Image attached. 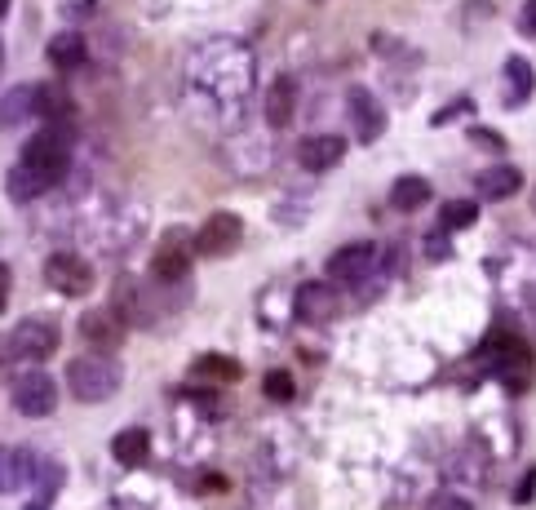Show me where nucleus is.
<instances>
[{
  "label": "nucleus",
  "mask_w": 536,
  "mask_h": 510,
  "mask_svg": "<svg viewBox=\"0 0 536 510\" xmlns=\"http://www.w3.org/2000/svg\"><path fill=\"white\" fill-rule=\"evenodd\" d=\"M191 89L222 111H244V98L253 94V54L240 40H209L191 58Z\"/></svg>",
  "instance_id": "1"
},
{
  "label": "nucleus",
  "mask_w": 536,
  "mask_h": 510,
  "mask_svg": "<svg viewBox=\"0 0 536 510\" xmlns=\"http://www.w3.org/2000/svg\"><path fill=\"white\" fill-rule=\"evenodd\" d=\"M67 160H71V138L58 125L32 134L27 147H23V156H18V165L9 169V178H5L9 200L27 204V200L45 196V191H54L67 173Z\"/></svg>",
  "instance_id": "2"
},
{
  "label": "nucleus",
  "mask_w": 536,
  "mask_h": 510,
  "mask_svg": "<svg viewBox=\"0 0 536 510\" xmlns=\"http://www.w3.org/2000/svg\"><path fill=\"white\" fill-rule=\"evenodd\" d=\"M67 391L76 395L80 404H102L120 391V364L116 355L107 351H89V355H76L67 364Z\"/></svg>",
  "instance_id": "3"
},
{
  "label": "nucleus",
  "mask_w": 536,
  "mask_h": 510,
  "mask_svg": "<svg viewBox=\"0 0 536 510\" xmlns=\"http://www.w3.org/2000/svg\"><path fill=\"white\" fill-rule=\"evenodd\" d=\"M58 342H63V329L49 315H27V320L14 324V333L5 338L9 360H27V364H45L49 355H58Z\"/></svg>",
  "instance_id": "4"
},
{
  "label": "nucleus",
  "mask_w": 536,
  "mask_h": 510,
  "mask_svg": "<svg viewBox=\"0 0 536 510\" xmlns=\"http://www.w3.org/2000/svg\"><path fill=\"white\" fill-rule=\"evenodd\" d=\"M474 360L488 364L492 377H501L510 391H523L532 382V351L519 338H488V346Z\"/></svg>",
  "instance_id": "5"
},
{
  "label": "nucleus",
  "mask_w": 536,
  "mask_h": 510,
  "mask_svg": "<svg viewBox=\"0 0 536 510\" xmlns=\"http://www.w3.org/2000/svg\"><path fill=\"white\" fill-rule=\"evenodd\" d=\"M240 240H244V222H240V213H209L204 218V227L195 231V253L200 258H231L235 249H240Z\"/></svg>",
  "instance_id": "6"
},
{
  "label": "nucleus",
  "mask_w": 536,
  "mask_h": 510,
  "mask_svg": "<svg viewBox=\"0 0 536 510\" xmlns=\"http://www.w3.org/2000/svg\"><path fill=\"white\" fill-rule=\"evenodd\" d=\"M9 400H14V408L23 417H49L58 408V382L49 373H23V377H14V391H9Z\"/></svg>",
  "instance_id": "7"
},
{
  "label": "nucleus",
  "mask_w": 536,
  "mask_h": 510,
  "mask_svg": "<svg viewBox=\"0 0 536 510\" xmlns=\"http://www.w3.org/2000/svg\"><path fill=\"white\" fill-rule=\"evenodd\" d=\"M381 271V249L377 244H346L328 258V280L333 284H364Z\"/></svg>",
  "instance_id": "8"
},
{
  "label": "nucleus",
  "mask_w": 536,
  "mask_h": 510,
  "mask_svg": "<svg viewBox=\"0 0 536 510\" xmlns=\"http://www.w3.org/2000/svg\"><path fill=\"white\" fill-rule=\"evenodd\" d=\"M45 284L63 298H85L94 289V267H89L80 253H54L45 262Z\"/></svg>",
  "instance_id": "9"
},
{
  "label": "nucleus",
  "mask_w": 536,
  "mask_h": 510,
  "mask_svg": "<svg viewBox=\"0 0 536 510\" xmlns=\"http://www.w3.org/2000/svg\"><path fill=\"white\" fill-rule=\"evenodd\" d=\"M346 116H350V129H355L359 142H377L386 134V107L373 89L364 85H350L346 89Z\"/></svg>",
  "instance_id": "10"
},
{
  "label": "nucleus",
  "mask_w": 536,
  "mask_h": 510,
  "mask_svg": "<svg viewBox=\"0 0 536 510\" xmlns=\"http://www.w3.org/2000/svg\"><path fill=\"white\" fill-rule=\"evenodd\" d=\"M342 306H346V298H342V289H337L333 280H311V284L297 289V320H306V324L337 320Z\"/></svg>",
  "instance_id": "11"
},
{
  "label": "nucleus",
  "mask_w": 536,
  "mask_h": 510,
  "mask_svg": "<svg viewBox=\"0 0 536 510\" xmlns=\"http://www.w3.org/2000/svg\"><path fill=\"white\" fill-rule=\"evenodd\" d=\"M191 258H195V240H187V231H169V236L160 240L156 258H151V275H156L160 284H178V280H187Z\"/></svg>",
  "instance_id": "12"
},
{
  "label": "nucleus",
  "mask_w": 536,
  "mask_h": 510,
  "mask_svg": "<svg viewBox=\"0 0 536 510\" xmlns=\"http://www.w3.org/2000/svg\"><path fill=\"white\" fill-rule=\"evenodd\" d=\"M129 324L120 320L116 306H94V311L80 315V338H85L94 351H120V342H125Z\"/></svg>",
  "instance_id": "13"
},
{
  "label": "nucleus",
  "mask_w": 536,
  "mask_h": 510,
  "mask_svg": "<svg viewBox=\"0 0 536 510\" xmlns=\"http://www.w3.org/2000/svg\"><path fill=\"white\" fill-rule=\"evenodd\" d=\"M40 471V457L32 448H18V444H0V493H18L27 488Z\"/></svg>",
  "instance_id": "14"
},
{
  "label": "nucleus",
  "mask_w": 536,
  "mask_h": 510,
  "mask_svg": "<svg viewBox=\"0 0 536 510\" xmlns=\"http://www.w3.org/2000/svg\"><path fill=\"white\" fill-rule=\"evenodd\" d=\"M342 156H346V138H337V134H311V138H302V147H297V165L311 169V173L342 165Z\"/></svg>",
  "instance_id": "15"
},
{
  "label": "nucleus",
  "mask_w": 536,
  "mask_h": 510,
  "mask_svg": "<svg viewBox=\"0 0 536 510\" xmlns=\"http://www.w3.org/2000/svg\"><path fill=\"white\" fill-rule=\"evenodd\" d=\"M27 116H40V85H14L0 94V129L27 125Z\"/></svg>",
  "instance_id": "16"
},
{
  "label": "nucleus",
  "mask_w": 536,
  "mask_h": 510,
  "mask_svg": "<svg viewBox=\"0 0 536 510\" xmlns=\"http://www.w3.org/2000/svg\"><path fill=\"white\" fill-rule=\"evenodd\" d=\"M297 111V80L293 76H275V85L266 89V125L271 129H288Z\"/></svg>",
  "instance_id": "17"
},
{
  "label": "nucleus",
  "mask_w": 536,
  "mask_h": 510,
  "mask_svg": "<svg viewBox=\"0 0 536 510\" xmlns=\"http://www.w3.org/2000/svg\"><path fill=\"white\" fill-rule=\"evenodd\" d=\"M519 187H523V173L514 165H488L474 178V191H479L483 200H510Z\"/></svg>",
  "instance_id": "18"
},
{
  "label": "nucleus",
  "mask_w": 536,
  "mask_h": 510,
  "mask_svg": "<svg viewBox=\"0 0 536 510\" xmlns=\"http://www.w3.org/2000/svg\"><path fill=\"white\" fill-rule=\"evenodd\" d=\"M430 196H435V187H430L421 173H404V178L390 187V209L395 213H417V209H426Z\"/></svg>",
  "instance_id": "19"
},
{
  "label": "nucleus",
  "mask_w": 536,
  "mask_h": 510,
  "mask_svg": "<svg viewBox=\"0 0 536 510\" xmlns=\"http://www.w3.org/2000/svg\"><path fill=\"white\" fill-rule=\"evenodd\" d=\"M27 488H32V497H27L23 510H54L58 493H63V466H58V462H40V471H36V479Z\"/></svg>",
  "instance_id": "20"
},
{
  "label": "nucleus",
  "mask_w": 536,
  "mask_h": 510,
  "mask_svg": "<svg viewBox=\"0 0 536 510\" xmlns=\"http://www.w3.org/2000/svg\"><path fill=\"white\" fill-rule=\"evenodd\" d=\"M536 89V71L528 58H505V107H523Z\"/></svg>",
  "instance_id": "21"
},
{
  "label": "nucleus",
  "mask_w": 536,
  "mask_h": 510,
  "mask_svg": "<svg viewBox=\"0 0 536 510\" xmlns=\"http://www.w3.org/2000/svg\"><path fill=\"white\" fill-rule=\"evenodd\" d=\"M111 453H116L120 466H142L151 453V435L142 431V426H129V431H120L116 440H111Z\"/></svg>",
  "instance_id": "22"
},
{
  "label": "nucleus",
  "mask_w": 536,
  "mask_h": 510,
  "mask_svg": "<svg viewBox=\"0 0 536 510\" xmlns=\"http://www.w3.org/2000/svg\"><path fill=\"white\" fill-rule=\"evenodd\" d=\"M45 54H49V63H54L58 71H76L80 63H85L89 49H85V40H80L76 32H58L54 40H49Z\"/></svg>",
  "instance_id": "23"
},
{
  "label": "nucleus",
  "mask_w": 536,
  "mask_h": 510,
  "mask_svg": "<svg viewBox=\"0 0 536 510\" xmlns=\"http://www.w3.org/2000/svg\"><path fill=\"white\" fill-rule=\"evenodd\" d=\"M191 373L200 377V382H235V377H244L240 360H231V355H200V360L191 364Z\"/></svg>",
  "instance_id": "24"
},
{
  "label": "nucleus",
  "mask_w": 536,
  "mask_h": 510,
  "mask_svg": "<svg viewBox=\"0 0 536 510\" xmlns=\"http://www.w3.org/2000/svg\"><path fill=\"white\" fill-rule=\"evenodd\" d=\"M479 222V204L474 200H448L439 209V227L443 231H466V227H474Z\"/></svg>",
  "instance_id": "25"
},
{
  "label": "nucleus",
  "mask_w": 536,
  "mask_h": 510,
  "mask_svg": "<svg viewBox=\"0 0 536 510\" xmlns=\"http://www.w3.org/2000/svg\"><path fill=\"white\" fill-rule=\"evenodd\" d=\"M262 391H266V395H271V400H280V404H288V400H293V391H297V386H293V377H288V373H266Z\"/></svg>",
  "instance_id": "26"
},
{
  "label": "nucleus",
  "mask_w": 536,
  "mask_h": 510,
  "mask_svg": "<svg viewBox=\"0 0 536 510\" xmlns=\"http://www.w3.org/2000/svg\"><path fill=\"white\" fill-rule=\"evenodd\" d=\"M421 249H426V258H448L452 253V244H448V231L443 227H435V231H426V240H421Z\"/></svg>",
  "instance_id": "27"
},
{
  "label": "nucleus",
  "mask_w": 536,
  "mask_h": 510,
  "mask_svg": "<svg viewBox=\"0 0 536 510\" xmlns=\"http://www.w3.org/2000/svg\"><path fill=\"white\" fill-rule=\"evenodd\" d=\"M426 510H474V506H470L461 493H435V497H430V506H426Z\"/></svg>",
  "instance_id": "28"
},
{
  "label": "nucleus",
  "mask_w": 536,
  "mask_h": 510,
  "mask_svg": "<svg viewBox=\"0 0 536 510\" xmlns=\"http://www.w3.org/2000/svg\"><path fill=\"white\" fill-rule=\"evenodd\" d=\"M519 32L536 40V0H523V9H519Z\"/></svg>",
  "instance_id": "29"
},
{
  "label": "nucleus",
  "mask_w": 536,
  "mask_h": 510,
  "mask_svg": "<svg viewBox=\"0 0 536 510\" xmlns=\"http://www.w3.org/2000/svg\"><path fill=\"white\" fill-rule=\"evenodd\" d=\"M532 493H536V466H532L528 475H523V484L514 488V502H519V506H523V502H532Z\"/></svg>",
  "instance_id": "30"
},
{
  "label": "nucleus",
  "mask_w": 536,
  "mask_h": 510,
  "mask_svg": "<svg viewBox=\"0 0 536 510\" xmlns=\"http://www.w3.org/2000/svg\"><path fill=\"white\" fill-rule=\"evenodd\" d=\"M5 302H9V267L0 262V311H5Z\"/></svg>",
  "instance_id": "31"
},
{
  "label": "nucleus",
  "mask_w": 536,
  "mask_h": 510,
  "mask_svg": "<svg viewBox=\"0 0 536 510\" xmlns=\"http://www.w3.org/2000/svg\"><path fill=\"white\" fill-rule=\"evenodd\" d=\"M470 138H474V142H488V147H501V138H497V134H483V129H474Z\"/></svg>",
  "instance_id": "32"
},
{
  "label": "nucleus",
  "mask_w": 536,
  "mask_h": 510,
  "mask_svg": "<svg viewBox=\"0 0 536 510\" xmlns=\"http://www.w3.org/2000/svg\"><path fill=\"white\" fill-rule=\"evenodd\" d=\"M9 14V0H0V18H5Z\"/></svg>",
  "instance_id": "33"
},
{
  "label": "nucleus",
  "mask_w": 536,
  "mask_h": 510,
  "mask_svg": "<svg viewBox=\"0 0 536 510\" xmlns=\"http://www.w3.org/2000/svg\"><path fill=\"white\" fill-rule=\"evenodd\" d=\"M9 360V351H5V346H0V364H5Z\"/></svg>",
  "instance_id": "34"
},
{
  "label": "nucleus",
  "mask_w": 536,
  "mask_h": 510,
  "mask_svg": "<svg viewBox=\"0 0 536 510\" xmlns=\"http://www.w3.org/2000/svg\"><path fill=\"white\" fill-rule=\"evenodd\" d=\"M532 213H536V187H532Z\"/></svg>",
  "instance_id": "35"
}]
</instances>
